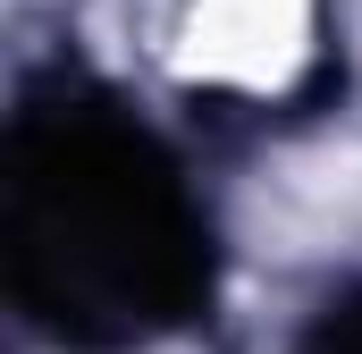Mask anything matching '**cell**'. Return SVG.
Instances as JSON below:
<instances>
[{
  "mask_svg": "<svg viewBox=\"0 0 362 354\" xmlns=\"http://www.w3.org/2000/svg\"><path fill=\"white\" fill-rule=\"evenodd\" d=\"M303 0H194V42L202 68L219 76H278L295 59Z\"/></svg>",
  "mask_w": 362,
  "mask_h": 354,
  "instance_id": "1",
  "label": "cell"
}]
</instances>
